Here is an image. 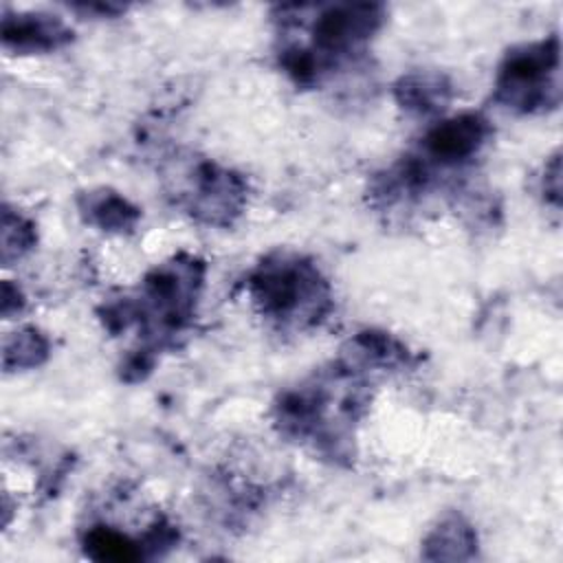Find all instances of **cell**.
<instances>
[{"label": "cell", "mask_w": 563, "mask_h": 563, "mask_svg": "<svg viewBox=\"0 0 563 563\" xmlns=\"http://www.w3.org/2000/svg\"><path fill=\"white\" fill-rule=\"evenodd\" d=\"M88 211L95 222L101 227H128L136 218V209H132L119 196H99L88 205Z\"/></svg>", "instance_id": "cell-5"}, {"label": "cell", "mask_w": 563, "mask_h": 563, "mask_svg": "<svg viewBox=\"0 0 563 563\" xmlns=\"http://www.w3.org/2000/svg\"><path fill=\"white\" fill-rule=\"evenodd\" d=\"M7 44L18 48H55L70 37V31L55 15H18L15 20L7 18L2 26Z\"/></svg>", "instance_id": "cell-4"}, {"label": "cell", "mask_w": 563, "mask_h": 563, "mask_svg": "<svg viewBox=\"0 0 563 563\" xmlns=\"http://www.w3.org/2000/svg\"><path fill=\"white\" fill-rule=\"evenodd\" d=\"M255 299L275 317H306L323 301V284L314 268L299 262L277 260L264 264L251 282Z\"/></svg>", "instance_id": "cell-2"}, {"label": "cell", "mask_w": 563, "mask_h": 563, "mask_svg": "<svg viewBox=\"0 0 563 563\" xmlns=\"http://www.w3.org/2000/svg\"><path fill=\"white\" fill-rule=\"evenodd\" d=\"M88 550L97 559H134L136 550L125 537L112 530H92L88 534Z\"/></svg>", "instance_id": "cell-6"}, {"label": "cell", "mask_w": 563, "mask_h": 563, "mask_svg": "<svg viewBox=\"0 0 563 563\" xmlns=\"http://www.w3.org/2000/svg\"><path fill=\"white\" fill-rule=\"evenodd\" d=\"M486 132L488 128L484 119L477 114H464L438 125L427 136V150L438 158L442 156V161H457L473 154L482 145Z\"/></svg>", "instance_id": "cell-3"}, {"label": "cell", "mask_w": 563, "mask_h": 563, "mask_svg": "<svg viewBox=\"0 0 563 563\" xmlns=\"http://www.w3.org/2000/svg\"><path fill=\"white\" fill-rule=\"evenodd\" d=\"M559 37L508 53L499 68L497 97L512 108L534 110L559 103Z\"/></svg>", "instance_id": "cell-1"}]
</instances>
